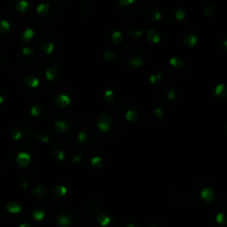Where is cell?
Returning a JSON list of instances; mask_svg holds the SVG:
<instances>
[{
  "mask_svg": "<svg viewBox=\"0 0 227 227\" xmlns=\"http://www.w3.org/2000/svg\"><path fill=\"white\" fill-rule=\"evenodd\" d=\"M185 10L182 9V8H178L177 10L175 11V18L177 20H183L185 18Z\"/></svg>",
  "mask_w": 227,
  "mask_h": 227,
  "instance_id": "obj_29",
  "label": "cell"
},
{
  "mask_svg": "<svg viewBox=\"0 0 227 227\" xmlns=\"http://www.w3.org/2000/svg\"><path fill=\"white\" fill-rule=\"evenodd\" d=\"M3 102V96L2 95H0V104Z\"/></svg>",
  "mask_w": 227,
  "mask_h": 227,
  "instance_id": "obj_48",
  "label": "cell"
},
{
  "mask_svg": "<svg viewBox=\"0 0 227 227\" xmlns=\"http://www.w3.org/2000/svg\"><path fill=\"white\" fill-rule=\"evenodd\" d=\"M32 217L36 219V220H41L43 219V217H44V212L42 211V209H36V211H33V213H32Z\"/></svg>",
  "mask_w": 227,
  "mask_h": 227,
  "instance_id": "obj_24",
  "label": "cell"
},
{
  "mask_svg": "<svg viewBox=\"0 0 227 227\" xmlns=\"http://www.w3.org/2000/svg\"><path fill=\"white\" fill-rule=\"evenodd\" d=\"M50 9V6L48 3H40L38 7H37V12L41 16H44L48 13V11Z\"/></svg>",
  "mask_w": 227,
  "mask_h": 227,
  "instance_id": "obj_13",
  "label": "cell"
},
{
  "mask_svg": "<svg viewBox=\"0 0 227 227\" xmlns=\"http://www.w3.org/2000/svg\"><path fill=\"white\" fill-rule=\"evenodd\" d=\"M24 83H26L28 86H30V88H37V86L39 85L40 81H39V79L36 78V77L28 75V77L24 78Z\"/></svg>",
  "mask_w": 227,
  "mask_h": 227,
  "instance_id": "obj_5",
  "label": "cell"
},
{
  "mask_svg": "<svg viewBox=\"0 0 227 227\" xmlns=\"http://www.w3.org/2000/svg\"><path fill=\"white\" fill-rule=\"evenodd\" d=\"M126 227H136V226H135L134 224H129V225H127Z\"/></svg>",
  "mask_w": 227,
  "mask_h": 227,
  "instance_id": "obj_49",
  "label": "cell"
},
{
  "mask_svg": "<svg viewBox=\"0 0 227 227\" xmlns=\"http://www.w3.org/2000/svg\"><path fill=\"white\" fill-rule=\"evenodd\" d=\"M146 36H147V39L153 43H160V41H161V36L155 30H148Z\"/></svg>",
  "mask_w": 227,
  "mask_h": 227,
  "instance_id": "obj_6",
  "label": "cell"
},
{
  "mask_svg": "<svg viewBox=\"0 0 227 227\" xmlns=\"http://www.w3.org/2000/svg\"><path fill=\"white\" fill-rule=\"evenodd\" d=\"M98 123L110 125V124H111V117H110V115L106 113H102L100 115V117H99V122H98Z\"/></svg>",
  "mask_w": 227,
  "mask_h": 227,
  "instance_id": "obj_19",
  "label": "cell"
},
{
  "mask_svg": "<svg viewBox=\"0 0 227 227\" xmlns=\"http://www.w3.org/2000/svg\"><path fill=\"white\" fill-rule=\"evenodd\" d=\"M98 129L99 130H101L102 132H108L109 130H110V127H111V125H106V124H102V123H98Z\"/></svg>",
  "mask_w": 227,
  "mask_h": 227,
  "instance_id": "obj_34",
  "label": "cell"
},
{
  "mask_svg": "<svg viewBox=\"0 0 227 227\" xmlns=\"http://www.w3.org/2000/svg\"><path fill=\"white\" fill-rule=\"evenodd\" d=\"M215 93L218 96H222L224 98L226 95V85L225 84H218L216 88H215Z\"/></svg>",
  "mask_w": 227,
  "mask_h": 227,
  "instance_id": "obj_16",
  "label": "cell"
},
{
  "mask_svg": "<svg viewBox=\"0 0 227 227\" xmlns=\"http://www.w3.org/2000/svg\"><path fill=\"white\" fill-rule=\"evenodd\" d=\"M54 125H55V127H57L58 131L64 132L65 130H68V124L65 123L64 121H55V122H54Z\"/></svg>",
  "mask_w": 227,
  "mask_h": 227,
  "instance_id": "obj_23",
  "label": "cell"
},
{
  "mask_svg": "<svg viewBox=\"0 0 227 227\" xmlns=\"http://www.w3.org/2000/svg\"><path fill=\"white\" fill-rule=\"evenodd\" d=\"M111 39H112V41L114 43H120V42L123 40V34H122V32L121 31H114L113 33H112V36H111Z\"/></svg>",
  "mask_w": 227,
  "mask_h": 227,
  "instance_id": "obj_17",
  "label": "cell"
},
{
  "mask_svg": "<svg viewBox=\"0 0 227 227\" xmlns=\"http://www.w3.org/2000/svg\"><path fill=\"white\" fill-rule=\"evenodd\" d=\"M151 227H154V226H151Z\"/></svg>",
  "mask_w": 227,
  "mask_h": 227,
  "instance_id": "obj_50",
  "label": "cell"
},
{
  "mask_svg": "<svg viewBox=\"0 0 227 227\" xmlns=\"http://www.w3.org/2000/svg\"><path fill=\"white\" fill-rule=\"evenodd\" d=\"M174 98H175V92H174L173 90L168 91V93H167V99H168V100H173Z\"/></svg>",
  "mask_w": 227,
  "mask_h": 227,
  "instance_id": "obj_44",
  "label": "cell"
},
{
  "mask_svg": "<svg viewBox=\"0 0 227 227\" xmlns=\"http://www.w3.org/2000/svg\"><path fill=\"white\" fill-rule=\"evenodd\" d=\"M31 114L33 115V116H39L42 112V109L40 105H34V106H32L30 110Z\"/></svg>",
  "mask_w": 227,
  "mask_h": 227,
  "instance_id": "obj_28",
  "label": "cell"
},
{
  "mask_svg": "<svg viewBox=\"0 0 227 227\" xmlns=\"http://www.w3.org/2000/svg\"><path fill=\"white\" fill-rule=\"evenodd\" d=\"M33 36H34V31L30 29V28H28V29L24 30L23 34H22V40L23 41H30L31 39L33 38Z\"/></svg>",
  "mask_w": 227,
  "mask_h": 227,
  "instance_id": "obj_15",
  "label": "cell"
},
{
  "mask_svg": "<svg viewBox=\"0 0 227 227\" xmlns=\"http://www.w3.org/2000/svg\"><path fill=\"white\" fill-rule=\"evenodd\" d=\"M170 64L173 65V67H176V68H181L184 65V61L179 58H171L170 59Z\"/></svg>",
  "mask_w": 227,
  "mask_h": 227,
  "instance_id": "obj_21",
  "label": "cell"
},
{
  "mask_svg": "<svg viewBox=\"0 0 227 227\" xmlns=\"http://www.w3.org/2000/svg\"><path fill=\"white\" fill-rule=\"evenodd\" d=\"M6 208H7V211H8L9 213H11V214H18V213H20V211H21L20 204L16 203V202L8 203V204L6 205Z\"/></svg>",
  "mask_w": 227,
  "mask_h": 227,
  "instance_id": "obj_4",
  "label": "cell"
},
{
  "mask_svg": "<svg viewBox=\"0 0 227 227\" xmlns=\"http://www.w3.org/2000/svg\"><path fill=\"white\" fill-rule=\"evenodd\" d=\"M130 36H131L132 38H139V37H141V36H142V31H140V30H131V31H130Z\"/></svg>",
  "mask_w": 227,
  "mask_h": 227,
  "instance_id": "obj_38",
  "label": "cell"
},
{
  "mask_svg": "<svg viewBox=\"0 0 227 227\" xmlns=\"http://www.w3.org/2000/svg\"><path fill=\"white\" fill-rule=\"evenodd\" d=\"M104 99H105L108 102H112L114 99V92L112 90H110V89L105 90V92H104Z\"/></svg>",
  "mask_w": 227,
  "mask_h": 227,
  "instance_id": "obj_26",
  "label": "cell"
},
{
  "mask_svg": "<svg viewBox=\"0 0 227 227\" xmlns=\"http://www.w3.org/2000/svg\"><path fill=\"white\" fill-rule=\"evenodd\" d=\"M58 224L62 227H67L71 224V218L67 215H61L58 218Z\"/></svg>",
  "mask_w": 227,
  "mask_h": 227,
  "instance_id": "obj_9",
  "label": "cell"
},
{
  "mask_svg": "<svg viewBox=\"0 0 227 227\" xmlns=\"http://www.w3.org/2000/svg\"><path fill=\"white\" fill-rule=\"evenodd\" d=\"M103 58L104 59H106V60H111V59H113L115 58V53L112 51H106L103 53Z\"/></svg>",
  "mask_w": 227,
  "mask_h": 227,
  "instance_id": "obj_35",
  "label": "cell"
},
{
  "mask_svg": "<svg viewBox=\"0 0 227 227\" xmlns=\"http://www.w3.org/2000/svg\"><path fill=\"white\" fill-rule=\"evenodd\" d=\"M33 194H34V196H36V197L43 196V194H44V191H43L42 186H40V185L36 186V187L33 188Z\"/></svg>",
  "mask_w": 227,
  "mask_h": 227,
  "instance_id": "obj_30",
  "label": "cell"
},
{
  "mask_svg": "<svg viewBox=\"0 0 227 227\" xmlns=\"http://www.w3.org/2000/svg\"><path fill=\"white\" fill-rule=\"evenodd\" d=\"M10 135L11 137L16 141H19L21 137H22V132L19 131L18 129H11L10 130Z\"/></svg>",
  "mask_w": 227,
  "mask_h": 227,
  "instance_id": "obj_22",
  "label": "cell"
},
{
  "mask_svg": "<svg viewBox=\"0 0 227 227\" xmlns=\"http://www.w3.org/2000/svg\"><path fill=\"white\" fill-rule=\"evenodd\" d=\"M73 162H81V156H74L73 157Z\"/></svg>",
  "mask_w": 227,
  "mask_h": 227,
  "instance_id": "obj_45",
  "label": "cell"
},
{
  "mask_svg": "<svg viewBox=\"0 0 227 227\" xmlns=\"http://www.w3.org/2000/svg\"><path fill=\"white\" fill-rule=\"evenodd\" d=\"M11 26L10 23L7 20H0V31L1 32H6V31L10 30Z\"/></svg>",
  "mask_w": 227,
  "mask_h": 227,
  "instance_id": "obj_25",
  "label": "cell"
},
{
  "mask_svg": "<svg viewBox=\"0 0 227 227\" xmlns=\"http://www.w3.org/2000/svg\"><path fill=\"white\" fill-rule=\"evenodd\" d=\"M53 50H54V44L52 42H47V43H44L42 46V51L44 52V53H47V54L52 53Z\"/></svg>",
  "mask_w": 227,
  "mask_h": 227,
  "instance_id": "obj_18",
  "label": "cell"
},
{
  "mask_svg": "<svg viewBox=\"0 0 227 227\" xmlns=\"http://www.w3.org/2000/svg\"><path fill=\"white\" fill-rule=\"evenodd\" d=\"M67 193H68V188L64 185H58L54 188V194L57 196H64Z\"/></svg>",
  "mask_w": 227,
  "mask_h": 227,
  "instance_id": "obj_12",
  "label": "cell"
},
{
  "mask_svg": "<svg viewBox=\"0 0 227 227\" xmlns=\"http://www.w3.org/2000/svg\"><path fill=\"white\" fill-rule=\"evenodd\" d=\"M161 18H162V13H161L160 11H155L154 13H153V19H154L155 21H158Z\"/></svg>",
  "mask_w": 227,
  "mask_h": 227,
  "instance_id": "obj_42",
  "label": "cell"
},
{
  "mask_svg": "<svg viewBox=\"0 0 227 227\" xmlns=\"http://www.w3.org/2000/svg\"><path fill=\"white\" fill-rule=\"evenodd\" d=\"M134 2V0H120L119 1V3L121 5V6H126V5H131V3H133Z\"/></svg>",
  "mask_w": 227,
  "mask_h": 227,
  "instance_id": "obj_43",
  "label": "cell"
},
{
  "mask_svg": "<svg viewBox=\"0 0 227 227\" xmlns=\"http://www.w3.org/2000/svg\"><path fill=\"white\" fill-rule=\"evenodd\" d=\"M58 70L57 69H54V68H50V69H48L47 71H46V78L49 80V81H53L57 77H58Z\"/></svg>",
  "mask_w": 227,
  "mask_h": 227,
  "instance_id": "obj_7",
  "label": "cell"
},
{
  "mask_svg": "<svg viewBox=\"0 0 227 227\" xmlns=\"http://www.w3.org/2000/svg\"><path fill=\"white\" fill-rule=\"evenodd\" d=\"M86 137H88V135H86L85 132H83V131H81V132L78 134V136H77V139H78L79 142H84V141L86 140Z\"/></svg>",
  "mask_w": 227,
  "mask_h": 227,
  "instance_id": "obj_36",
  "label": "cell"
},
{
  "mask_svg": "<svg viewBox=\"0 0 227 227\" xmlns=\"http://www.w3.org/2000/svg\"><path fill=\"white\" fill-rule=\"evenodd\" d=\"M53 156L59 160V161H63L64 160V152L61 151V150H54L53 151Z\"/></svg>",
  "mask_w": 227,
  "mask_h": 227,
  "instance_id": "obj_31",
  "label": "cell"
},
{
  "mask_svg": "<svg viewBox=\"0 0 227 227\" xmlns=\"http://www.w3.org/2000/svg\"><path fill=\"white\" fill-rule=\"evenodd\" d=\"M130 63L133 67H141L143 64V58L141 55H139V54H135L130 59Z\"/></svg>",
  "mask_w": 227,
  "mask_h": 227,
  "instance_id": "obj_8",
  "label": "cell"
},
{
  "mask_svg": "<svg viewBox=\"0 0 227 227\" xmlns=\"http://www.w3.org/2000/svg\"><path fill=\"white\" fill-rule=\"evenodd\" d=\"M137 117H139V115L133 110H129L126 112V120L130 121V122H135L137 120Z\"/></svg>",
  "mask_w": 227,
  "mask_h": 227,
  "instance_id": "obj_20",
  "label": "cell"
},
{
  "mask_svg": "<svg viewBox=\"0 0 227 227\" xmlns=\"http://www.w3.org/2000/svg\"><path fill=\"white\" fill-rule=\"evenodd\" d=\"M38 140H39V141H41L42 143H47V142L49 141V136L42 133V134L38 135Z\"/></svg>",
  "mask_w": 227,
  "mask_h": 227,
  "instance_id": "obj_40",
  "label": "cell"
},
{
  "mask_svg": "<svg viewBox=\"0 0 227 227\" xmlns=\"http://www.w3.org/2000/svg\"><path fill=\"white\" fill-rule=\"evenodd\" d=\"M154 115L156 117L161 119V117H163V115H164V111H163L161 108H157V109H155L154 110Z\"/></svg>",
  "mask_w": 227,
  "mask_h": 227,
  "instance_id": "obj_37",
  "label": "cell"
},
{
  "mask_svg": "<svg viewBox=\"0 0 227 227\" xmlns=\"http://www.w3.org/2000/svg\"><path fill=\"white\" fill-rule=\"evenodd\" d=\"M184 42H185L186 46H188V47H194L197 42V37L195 34H188L184 39Z\"/></svg>",
  "mask_w": 227,
  "mask_h": 227,
  "instance_id": "obj_10",
  "label": "cell"
},
{
  "mask_svg": "<svg viewBox=\"0 0 227 227\" xmlns=\"http://www.w3.org/2000/svg\"><path fill=\"white\" fill-rule=\"evenodd\" d=\"M91 164L94 167H101V165H102V158L100 156H94V157L91 158Z\"/></svg>",
  "mask_w": 227,
  "mask_h": 227,
  "instance_id": "obj_27",
  "label": "cell"
},
{
  "mask_svg": "<svg viewBox=\"0 0 227 227\" xmlns=\"http://www.w3.org/2000/svg\"><path fill=\"white\" fill-rule=\"evenodd\" d=\"M21 186H22V188H27V187H28V184H27V183H22Z\"/></svg>",
  "mask_w": 227,
  "mask_h": 227,
  "instance_id": "obj_47",
  "label": "cell"
},
{
  "mask_svg": "<svg viewBox=\"0 0 227 227\" xmlns=\"http://www.w3.org/2000/svg\"><path fill=\"white\" fill-rule=\"evenodd\" d=\"M214 11H215V9H214V7H212V6H206L205 9H204V12H205L206 15H211V13H213Z\"/></svg>",
  "mask_w": 227,
  "mask_h": 227,
  "instance_id": "obj_41",
  "label": "cell"
},
{
  "mask_svg": "<svg viewBox=\"0 0 227 227\" xmlns=\"http://www.w3.org/2000/svg\"><path fill=\"white\" fill-rule=\"evenodd\" d=\"M19 227H31V226L29 225V224H27V223H23V224H21Z\"/></svg>",
  "mask_w": 227,
  "mask_h": 227,
  "instance_id": "obj_46",
  "label": "cell"
},
{
  "mask_svg": "<svg viewBox=\"0 0 227 227\" xmlns=\"http://www.w3.org/2000/svg\"><path fill=\"white\" fill-rule=\"evenodd\" d=\"M201 197L204 201H206V202H212L215 198V194H214L213 189H211L208 187H205V188H203L201 191Z\"/></svg>",
  "mask_w": 227,
  "mask_h": 227,
  "instance_id": "obj_2",
  "label": "cell"
},
{
  "mask_svg": "<svg viewBox=\"0 0 227 227\" xmlns=\"http://www.w3.org/2000/svg\"><path fill=\"white\" fill-rule=\"evenodd\" d=\"M216 222L220 225H225L226 224V216L223 213H219L216 216Z\"/></svg>",
  "mask_w": 227,
  "mask_h": 227,
  "instance_id": "obj_32",
  "label": "cell"
},
{
  "mask_svg": "<svg viewBox=\"0 0 227 227\" xmlns=\"http://www.w3.org/2000/svg\"><path fill=\"white\" fill-rule=\"evenodd\" d=\"M162 79V75L161 74H152L150 77V82L151 83H156L157 81H160Z\"/></svg>",
  "mask_w": 227,
  "mask_h": 227,
  "instance_id": "obj_33",
  "label": "cell"
},
{
  "mask_svg": "<svg viewBox=\"0 0 227 227\" xmlns=\"http://www.w3.org/2000/svg\"><path fill=\"white\" fill-rule=\"evenodd\" d=\"M22 53L24 54V55H27V57H30L33 54V50L31 49V48H28V47H26V48H23L22 49Z\"/></svg>",
  "mask_w": 227,
  "mask_h": 227,
  "instance_id": "obj_39",
  "label": "cell"
},
{
  "mask_svg": "<svg viewBox=\"0 0 227 227\" xmlns=\"http://www.w3.org/2000/svg\"><path fill=\"white\" fill-rule=\"evenodd\" d=\"M57 104L59 105V106H61V108H65V106H68L70 102H71V99L69 98V95H67V94H61V95H59L58 98H57Z\"/></svg>",
  "mask_w": 227,
  "mask_h": 227,
  "instance_id": "obj_3",
  "label": "cell"
},
{
  "mask_svg": "<svg viewBox=\"0 0 227 227\" xmlns=\"http://www.w3.org/2000/svg\"><path fill=\"white\" fill-rule=\"evenodd\" d=\"M30 154L27 153V152H20L19 154L17 155V163L20 166H22V167L28 165L30 163Z\"/></svg>",
  "mask_w": 227,
  "mask_h": 227,
  "instance_id": "obj_1",
  "label": "cell"
},
{
  "mask_svg": "<svg viewBox=\"0 0 227 227\" xmlns=\"http://www.w3.org/2000/svg\"><path fill=\"white\" fill-rule=\"evenodd\" d=\"M28 7H29V2L26 1V0H21L19 2H17V5H16V8H17V10L19 11V12L26 11L28 9Z\"/></svg>",
  "mask_w": 227,
  "mask_h": 227,
  "instance_id": "obj_14",
  "label": "cell"
},
{
  "mask_svg": "<svg viewBox=\"0 0 227 227\" xmlns=\"http://www.w3.org/2000/svg\"><path fill=\"white\" fill-rule=\"evenodd\" d=\"M98 222H99V224L101 225V226H108L109 224H110V222H111V218L110 216H108L106 214H101L100 216L98 217Z\"/></svg>",
  "mask_w": 227,
  "mask_h": 227,
  "instance_id": "obj_11",
  "label": "cell"
}]
</instances>
